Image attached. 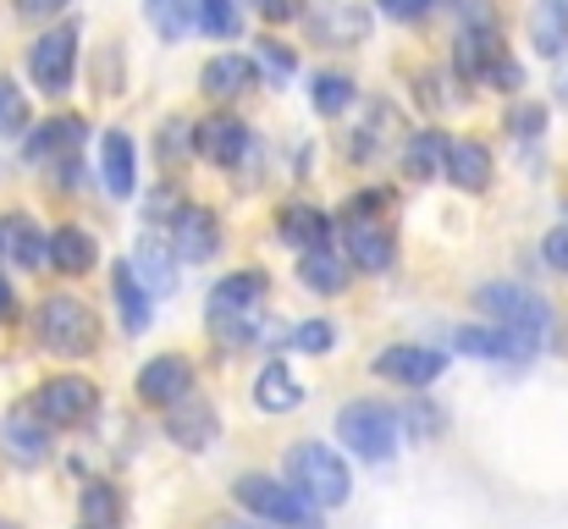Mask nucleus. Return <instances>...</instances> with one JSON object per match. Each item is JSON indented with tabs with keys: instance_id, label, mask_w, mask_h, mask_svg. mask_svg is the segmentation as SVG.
Listing matches in <instances>:
<instances>
[{
	"instance_id": "obj_1",
	"label": "nucleus",
	"mask_w": 568,
	"mask_h": 529,
	"mask_svg": "<svg viewBox=\"0 0 568 529\" xmlns=\"http://www.w3.org/2000/svg\"><path fill=\"white\" fill-rule=\"evenodd\" d=\"M287 486L315 508H343L354 497V475H348L343 452L326 447V441H298L287 452Z\"/></svg>"
},
{
	"instance_id": "obj_2",
	"label": "nucleus",
	"mask_w": 568,
	"mask_h": 529,
	"mask_svg": "<svg viewBox=\"0 0 568 529\" xmlns=\"http://www.w3.org/2000/svg\"><path fill=\"white\" fill-rule=\"evenodd\" d=\"M33 337H39V348L83 358V353L100 348V315H94L83 298L55 293V298H44V304L33 309Z\"/></svg>"
},
{
	"instance_id": "obj_3",
	"label": "nucleus",
	"mask_w": 568,
	"mask_h": 529,
	"mask_svg": "<svg viewBox=\"0 0 568 529\" xmlns=\"http://www.w3.org/2000/svg\"><path fill=\"white\" fill-rule=\"evenodd\" d=\"M475 309L486 315V326H503V332L530 337V343H541L547 326H552L547 298L530 293V287H519V282H486V287L475 293Z\"/></svg>"
},
{
	"instance_id": "obj_4",
	"label": "nucleus",
	"mask_w": 568,
	"mask_h": 529,
	"mask_svg": "<svg viewBox=\"0 0 568 529\" xmlns=\"http://www.w3.org/2000/svg\"><path fill=\"white\" fill-rule=\"evenodd\" d=\"M237 502L271 529H326L315 502H304L293 486H276L271 475H243L237 480Z\"/></svg>"
},
{
	"instance_id": "obj_5",
	"label": "nucleus",
	"mask_w": 568,
	"mask_h": 529,
	"mask_svg": "<svg viewBox=\"0 0 568 529\" xmlns=\"http://www.w3.org/2000/svg\"><path fill=\"white\" fill-rule=\"evenodd\" d=\"M337 441L348 452H359L365 464H386L397 452V441H403V425H397V414L386 403H348L337 414Z\"/></svg>"
},
{
	"instance_id": "obj_6",
	"label": "nucleus",
	"mask_w": 568,
	"mask_h": 529,
	"mask_svg": "<svg viewBox=\"0 0 568 529\" xmlns=\"http://www.w3.org/2000/svg\"><path fill=\"white\" fill-rule=\"evenodd\" d=\"M28 408H33L50 430H78V425H89V419L100 414V386L83 380V375H55V380H44V386L33 391Z\"/></svg>"
},
{
	"instance_id": "obj_7",
	"label": "nucleus",
	"mask_w": 568,
	"mask_h": 529,
	"mask_svg": "<svg viewBox=\"0 0 568 529\" xmlns=\"http://www.w3.org/2000/svg\"><path fill=\"white\" fill-rule=\"evenodd\" d=\"M376 199H354V210H348V226H343V237H348V260L359 265V271H371V276H386L392 271V260H397V237L381 226L376 215Z\"/></svg>"
},
{
	"instance_id": "obj_8",
	"label": "nucleus",
	"mask_w": 568,
	"mask_h": 529,
	"mask_svg": "<svg viewBox=\"0 0 568 529\" xmlns=\"http://www.w3.org/2000/svg\"><path fill=\"white\" fill-rule=\"evenodd\" d=\"M28 72L44 94H67L72 89V72H78V28H50L33 39L28 50Z\"/></svg>"
},
{
	"instance_id": "obj_9",
	"label": "nucleus",
	"mask_w": 568,
	"mask_h": 529,
	"mask_svg": "<svg viewBox=\"0 0 568 529\" xmlns=\"http://www.w3.org/2000/svg\"><path fill=\"white\" fill-rule=\"evenodd\" d=\"M128 265H133V276H139V287H144L150 298H166V293H178V282H183V260H178V243H172L166 232H144Z\"/></svg>"
},
{
	"instance_id": "obj_10",
	"label": "nucleus",
	"mask_w": 568,
	"mask_h": 529,
	"mask_svg": "<svg viewBox=\"0 0 568 529\" xmlns=\"http://www.w3.org/2000/svg\"><path fill=\"white\" fill-rule=\"evenodd\" d=\"M310 33L332 50H354L371 33V6L365 0H321L310 11Z\"/></svg>"
},
{
	"instance_id": "obj_11",
	"label": "nucleus",
	"mask_w": 568,
	"mask_h": 529,
	"mask_svg": "<svg viewBox=\"0 0 568 529\" xmlns=\"http://www.w3.org/2000/svg\"><path fill=\"white\" fill-rule=\"evenodd\" d=\"M0 447H6L11 464L39 469V464L50 458V425H44L33 408H11V414L0 419Z\"/></svg>"
},
{
	"instance_id": "obj_12",
	"label": "nucleus",
	"mask_w": 568,
	"mask_h": 529,
	"mask_svg": "<svg viewBox=\"0 0 568 529\" xmlns=\"http://www.w3.org/2000/svg\"><path fill=\"white\" fill-rule=\"evenodd\" d=\"M265 293H271V276L265 271H237V276H226V282L210 287V321L260 315L265 309Z\"/></svg>"
},
{
	"instance_id": "obj_13",
	"label": "nucleus",
	"mask_w": 568,
	"mask_h": 529,
	"mask_svg": "<svg viewBox=\"0 0 568 529\" xmlns=\"http://www.w3.org/2000/svg\"><path fill=\"white\" fill-rule=\"evenodd\" d=\"M193 391V364L183 353H161V358H150L144 369H139V397L150 403V408H172L178 397H189Z\"/></svg>"
},
{
	"instance_id": "obj_14",
	"label": "nucleus",
	"mask_w": 568,
	"mask_h": 529,
	"mask_svg": "<svg viewBox=\"0 0 568 529\" xmlns=\"http://www.w3.org/2000/svg\"><path fill=\"white\" fill-rule=\"evenodd\" d=\"M0 260L22 265V271H44L50 265V232H39L33 215H0Z\"/></svg>"
},
{
	"instance_id": "obj_15",
	"label": "nucleus",
	"mask_w": 568,
	"mask_h": 529,
	"mask_svg": "<svg viewBox=\"0 0 568 529\" xmlns=\"http://www.w3.org/2000/svg\"><path fill=\"white\" fill-rule=\"evenodd\" d=\"M503 55H508V50H503V33H497V22H491V17H475V22L458 33V50H453L458 72H464V78H475V83H486V72H491Z\"/></svg>"
},
{
	"instance_id": "obj_16",
	"label": "nucleus",
	"mask_w": 568,
	"mask_h": 529,
	"mask_svg": "<svg viewBox=\"0 0 568 529\" xmlns=\"http://www.w3.org/2000/svg\"><path fill=\"white\" fill-rule=\"evenodd\" d=\"M260 83V61H248V55H237V50H221V55H210L204 67H199V89L210 94V100H237V94H248Z\"/></svg>"
},
{
	"instance_id": "obj_17",
	"label": "nucleus",
	"mask_w": 568,
	"mask_h": 529,
	"mask_svg": "<svg viewBox=\"0 0 568 529\" xmlns=\"http://www.w3.org/2000/svg\"><path fill=\"white\" fill-rule=\"evenodd\" d=\"M248 144H254V139H248V128H243L237 116H210V122L193 128V150H199L210 166H221V172L237 166V161L248 155Z\"/></svg>"
},
{
	"instance_id": "obj_18",
	"label": "nucleus",
	"mask_w": 568,
	"mask_h": 529,
	"mask_svg": "<svg viewBox=\"0 0 568 529\" xmlns=\"http://www.w3.org/2000/svg\"><path fill=\"white\" fill-rule=\"evenodd\" d=\"M172 243H178V260H183V265H204V260H215V248H221V226H215L210 210L183 204V210L172 215Z\"/></svg>"
},
{
	"instance_id": "obj_19",
	"label": "nucleus",
	"mask_w": 568,
	"mask_h": 529,
	"mask_svg": "<svg viewBox=\"0 0 568 529\" xmlns=\"http://www.w3.org/2000/svg\"><path fill=\"white\" fill-rule=\"evenodd\" d=\"M442 369H447V353L419 348V343H397V348H386L376 358V375L397 380V386H430Z\"/></svg>"
},
{
	"instance_id": "obj_20",
	"label": "nucleus",
	"mask_w": 568,
	"mask_h": 529,
	"mask_svg": "<svg viewBox=\"0 0 568 529\" xmlns=\"http://www.w3.org/2000/svg\"><path fill=\"white\" fill-rule=\"evenodd\" d=\"M166 436L183 447V452H204L210 441H215V408L204 403V397H178L172 408H166Z\"/></svg>"
},
{
	"instance_id": "obj_21",
	"label": "nucleus",
	"mask_w": 568,
	"mask_h": 529,
	"mask_svg": "<svg viewBox=\"0 0 568 529\" xmlns=\"http://www.w3.org/2000/svg\"><path fill=\"white\" fill-rule=\"evenodd\" d=\"M447 150H453V139L425 128V133H408L397 144V161H403V172L414 182H436V176H447Z\"/></svg>"
},
{
	"instance_id": "obj_22",
	"label": "nucleus",
	"mask_w": 568,
	"mask_h": 529,
	"mask_svg": "<svg viewBox=\"0 0 568 529\" xmlns=\"http://www.w3.org/2000/svg\"><path fill=\"white\" fill-rule=\"evenodd\" d=\"M453 348L469 353V358H530L541 343L514 337V332H503V326H458V332H453Z\"/></svg>"
},
{
	"instance_id": "obj_23",
	"label": "nucleus",
	"mask_w": 568,
	"mask_h": 529,
	"mask_svg": "<svg viewBox=\"0 0 568 529\" xmlns=\"http://www.w3.org/2000/svg\"><path fill=\"white\" fill-rule=\"evenodd\" d=\"M447 182L464 187V193H486L491 187V150L475 144V139H453V150H447Z\"/></svg>"
},
{
	"instance_id": "obj_24",
	"label": "nucleus",
	"mask_w": 568,
	"mask_h": 529,
	"mask_svg": "<svg viewBox=\"0 0 568 529\" xmlns=\"http://www.w3.org/2000/svg\"><path fill=\"white\" fill-rule=\"evenodd\" d=\"M530 44H536V55H547V61H558L568 50V6L564 0H536V6H530Z\"/></svg>"
},
{
	"instance_id": "obj_25",
	"label": "nucleus",
	"mask_w": 568,
	"mask_h": 529,
	"mask_svg": "<svg viewBox=\"0 0 568 529\" xmlns=\"http://www.w3.org/2000/svg\"><path fill=\"white\" fill-rule=\"evenodd\" d=\"M94 260H100V243H94L89 232H78V226L50 232V265H55L61 276H89Z\"/></svg>"
},
{
	"instance_id": "obj_26",
	"label": "nucleus",
	"mask_w": 568,
	"mask_h": 529,
	"mask_svg": "<svg viewBox=\"0 0 568 529\" xmlns=\"http://www.w3.org/2000/svg\"><path fill=\"white\" fill-rule=\"evenodd\" d=\"M100 172H105V187L116 199H128L139 187V166H133V139L128 133H105L100 139Z\"/></svg>"
},
{
	"instance_id": "obj_27",
	"label": "nucleus",
	"mask_w": 568,
	"mask_h": 529,
	"mask_svg": "<svg viewBox=\"0 0 568 529\" xmlns=\"http://www.w3.org/2000/svg\"><path fill=\"white\" fill-rule=\"evenodd\" d=\"M298 282H304L310 293L332 298V293L348 287V265H343L332 248H304V254H298Z\"/></svg>"
},
{
	"instance_id": "obj_28",
	"label": "nucleus",
	"mask_w": 568,
	"mask_h": 529,
	"mask_svg": "<svg viewBox=\"0 0 568 529\" xmlns=\"http://www.w3.org/2000/svg\"><path fill=\"white\" fill-rule=\"evenodd\" d=\"M254 403H260L265 414H293V408L304 403V386L293 380L287 364H265L260 380H254Z\"/></svg>"
},
{
	"instance_id": "obj_29",
	"label": "nucleus",
	"mask_w": 568,
	"mask_h": 529,
	"mask_svg": "<svg viewBox=\"0 0 568 529\" xmlns=\"http://www.w3.org/2000/svg\"><path fill=\"white\" fill-rule=\"evenodd\" d=\"M282 237H287L293 248H326L332 215L315 210V204H287V210H282Z\"/></svg>"
},
{
	"instance_id": "obj_30",
	"label": "nucleus",
	"mask_w": 568,
	"mask_h": 529,
	"mask_svg": "<svg viewBox=\"0 0 568 529\" xmlns=\"http://www.w3.org/2000/svg\"><path fill=\"white\" fill-rule=\"evenodd\" d=\"M144 17L166 44H183V33L199 22V0H144Z\"/></svg>"
},
{
	"instance_id": "obj_31",
	"label": "nucleus",
	"mask_w": 568,
	"mask_h": 529,
	"mask_svg": "<svg viewBox=\"0 0 568 529\" xmlns=\"http://www.w3.org/2000/svg\"><path fill=\"white\" fill-rule=\"evenodd\" d=\"M116 304H122V326H128L133 337L150 332V293L139 287L133 265H116Z\"/></svg>"
},
{
	"instance_id": "obj_32",
	"label": "nucleus",
	"mask_w": 568,
	"mask_h": 529,
	"mask_svg": "<svg viewBox=\"0 0 568 529\" xmlns=\"http://www.w3.org/2000/svg\"><path fill=\"white\" fill-rule=\"evenodd\" d=\"M397 425H403V436H408V441H436V436L447 430V414H442L430 397H408V403H403V414H397Z\"/></svg>"
},
{
	"instance_id": "obj_33",
	"label": "nucleus",
	"mask_w": 568,
	"mask_h": 529,
	"mask_svg": "<svg viewBox=\"0 0 568 529\" xmlns=\"http://www.w3.org/2000/svg\"><path fill=\"white\" fill-rule=\"evenodd\" d=\"M78 508H83V525H94V529H122V497H116V486H105V480L83 486Z\"/></svg>"
},
{
	"instance_id": "obj_34",
	"label": "nucleus",
	"mask_w": 568,
	"mask_h": 529,
	"mask_svg": "<svg viewBox=\"0 0 568 529\" xmlns=\"http://www.w3.org/2000/svg\"><path fill=\"white\" fill-rule=\"evenodd\" d=\"M310 105H315L321 116H343V111L354 105V83H348L343 72H315V78H310Z\"/></svg>"
},
{
	"instance_id": "obj_35",
	"label": "nucleus",
	"mask_w": 568,
	"mask_h": 529,
	"mask_svg": "<svg viewBox=\"0 0 568 529\" xmlns=\"http://www.w3.org/2000/svg\"><path fill=\"white\" fill-rule=\"evenodd\" d=\"M83 144V122H72V116H61V122H50V128H39V139H33V161H55V155H67V150H78Z\"/></svg>"
},
{
	"instance_id": "obj_36",
	"label": "nucleus",
	"mask_w": 568,
	"mask_h": 529,
	"mask_svg": "<svg viewBox=\"0 0 568 529\" xmlns=\"http://www.w3.org/2000/svg\"><path fill=\"white\" fill-rule=\"evenodd\" d=\"M28 128V94L0 72V139H17Z\"/></svg>"
},
{
	"instance_id": "obj_37",
	"label": "nucleus",
	"mask_w": 568,
	"mask_h": 529,
	"mask_svg": "<svg viewBox=\"0 0 568 529\" xmlns=\"http://www.w3.org/2000/svg\"><path fill=\"white\" fill-rule=\"evenodd\" d=\"M508 133H514L519 144L541 139V133H547V105H536V100H519V105L508 111Z\"/></svg>"
},
{
	"instance_id": "obj_38",
	"label": "nucleus",
	"mask_w": 568,
	"mask_h": 529,
	"mask_svg": "<svg viewBox=\"0 0 568 529\" xmlns=\"http://www.w3.org/2000/svg\"><path fill=\"white\" fill-rule=\"evenodd\" d=\"M199 22L215 39H237V6L232 0H199Z\"/></svg>"
},
{
	"instance_id": "obj_39",
	"label": "nucleus",
	"mask_w": 568,
	"mask_h": 529,
	"mask_svg": "<svg viewBox=\"0 0 568 529\" xmlns=\"http://www.w3.org/2000/svg\"><path fill=\"white\" fill-rule=\"evenodd\" d=\"M337 343V332H332V321H304L298 332H293V348L310 353V358H321V353H332Z\"/></svg>"
},
{
	"instance_id": "obj_40",
	"label": "nucleus",
	"mask_w": 568,
	"mask_h": 529,
	"mask_svg": "<svg viewBox=\"0 0 568 529\" xmlns=\"http://www.w3.org/2000/svg\"><path fill=\"white\" fill-rule=\"evenodd\" d=\"M189 150H193V128L189 122H166V128H161V161H166V166H178Z\"/></svg>"
},
{
	"instance_id": "obj_41",
	"label": "nucleus",
	"mask_w": 568,
	"mask_h": 529,
	"mask_svg": "<svg viewBox=\"0 0 568 529\" xmlns=\"http://www.w3.org/2000/svg\"><path fill=\"white\" fill-rule=\"evenodd\" d=\"M541 260H547L558 276H568V221L564 226H552V232L541 237Z\"/></svg>"
},
{
	"instance_id": "obj_42",
	"label": "nucleus",
	"mask_w": 568,
	"mask_h": 529,
	"mask_svg": "<svg viewBox=\"0 0 568 529\" xmlns=\"http://www.w3.org/2000/svg\"><path fill=\"white\" fill-rule=\"evenodd\" d=\"M381 17H392V22H419V17H430V6L436 0H376Z\"/></svg>"
},
{
	"instance_id": "obj_43",
	"label": "nucleus",
	"mask_w": 568,
	"mask_h": 529,
	"mask_svg": "<svg viewBox=\"0 0 568 529\" xmlns=\"http://www.w3.org/2000/svg\"><path fill=\"white\" fill-rule=\"evenodd\" d=\"M486 83H491V89H503V94H514V89L525 83V72H519V61H514V55H503V61L486 72Z\"/></svg>"
},
{
	"instance_id": "obj_44",
	"label": "nucleus",
	"mask_w": 568,
	"mask_h": 529,
	"mask_svg": "<svg viewBox=\"0 0 568 529\" xmlns=\"http://www.w3.org/2000/svg\"><path fill=\"white\" fill-rule=\"evenodd\" d=\"M254 11L265 22H293V17H304V0H254Z\"/></svg>"
},
{
	"instance_id": "obj_45",
	"label": "nucleus",
	"mask_w": 568,
	"mask_h": 529,
	"mask_svg": "<svg viewBox=\"0 0 568 529\" xmlns=\"http://www.w3.org/2000/svg\"><path fill=\"white\" fill-rule=\"evenodd\" d=\"M260 67H265V72H276V78H287V72H293V55H287L276 39H265V44H260Z\"/></svg>"
},
{
	"instance_id": "obj_46",
	"label": "nucleus",
	"mask_w": 568,
	"mask_h": 529,
	"mask_svg": "<svg viewBox=\"0 0 568 529\" xmlns=\"http://www.w3.org/2000/svg\"><path fill=\"white\" fill-rule=\"evenodd\" d=\"M67 0H17V11L22 17H50V11H61Z\"/></svg>"
},
{
	"instance_id": "obj_47",
	"label": "nucleus",
	"mask_w": 568,
	"mask_h": 529,
	"mask_svg": "<svg viewBox=\"0 0 568 529\" xmlns=\"http://www.w3.org/2000/svg\"><path fill=\"white\" fill-rule=\"evenodd\" d=\"M11 315V287H6V276H0V321Z\"/></svg>"
},
{
	"instance_id": "obj_48",
	"label": "nucleus",
	"mask_w": 568,
	"mask_h": 529,
	"mask_svg": "<svg viewBox=\"0 0 568 529\" xmlns=\"http://www.w3.org/2000/svg\"><path fill=\"white\" fill-rule=\"evenodd\" d=\"M215 529H271V525H260V519H232V525H215Z\"/></svg>"
},
{
	"instance_id": "obj_49",
	"label": "nucleus",
	"mask_w": 568,
	"mask_h": 529,
	"mask_svg": "<svg viewBox=\"0 0 568 529\" xmlns=\"http://www.w3.org/2000/svg\"><path fill=\"white\" fill-rule=\"evenodd\" d=\"M0 529H11V525H6V519H0Z\"/></svg>"
},
{
	"instance_id": "obj_50",
	"label": "nucleus",
	"mask_w": 568,
	"mask_h": 529,
	"mask_svg": "<svg viewBox=\"0 0 568 529\" xmlns=\"http://www.w3.org/2000/svg\"><path fill=\"white\" fill-rule=\"evenodd\" d=\"M83 529H94V525H83Z\"/></svg>"
},
{
	"instance_id": "obj_51",
	"label": "nucleus",
	"mask_w": 568,
	"mask_h": 529,
	"mask_svg": "<svg viewBox=\"0 0 568 529\" xmlns=\"http://www.w3.org/2000/svg\"><path fill=\"white\" fill-rule=\"evenodd\" d=\"M564 6H568V0H564Z\"/></svg>"
}]
</instances>
